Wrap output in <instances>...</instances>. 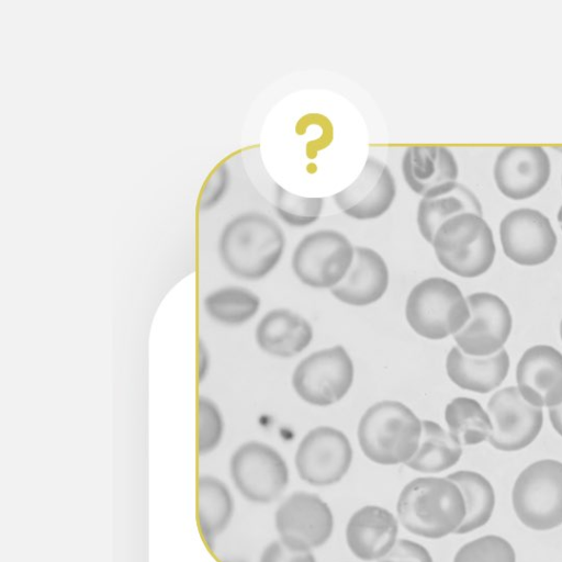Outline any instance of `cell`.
Listing matches in <instances>:
<instances>
[{
  "instance_id": "6da1fadb",
  "label": "cell",
  "mask_w": 562,
  "mask_h": 562,
  "mask_svg": "<svg viewBox=\"0 0 562 562\" xmlns=\"http://www.w3.org/2000/svg\"><path fill=\"white\" fill-rule=\"evenodd\" d=\"M285 241L283 229L272 217L246 211L224 223L217 237V254L231 274L258 281L278 266Z\"/></svg>"
},
{
  "instance_id": "7a4b0ae2",
  "label": "cell",
  "mask_w": 562,
  "mask_h": 562,
  "mask_svg": "<svg viewBox=\"0 0 562 562\" xmlns=\"http://www.w3.org/2000/svg\"><path fill=\"white\" fill-rule=\"evenodd\" d=\"M395 509L401 527L430 540L456 533L465 517L463 495L448 476L411 480L400 491Z\"/></svg>"
},
{
  "instance_id": "3957f363",
  "label": "cell",
  "mask_w": 562,
  "mask_h": 562,
  "mask_svg": "<svg viewBox=\"0 0 562 562\" xmlns=\"http://www.w3.org/2000/svg\"><path fill=\"white\" fill-rule=\"evenodd\" d=\"M423 426L418 416L397 401H381L361 416L357 437L364 457L379 465L406 464L415 454Z\"/></svg>"
},
{
  "instance_id": "277c9868",
  "label": "cell",
  "mask_w": 562,
  "mask_h": 562,
  "mask_svg": "<svg viewBox=\"0 0 562 562\" xmlns=\"http://www.w3.org/2000/svg\"><path fill=\"white\" fill-rule=\"evenodd\" d=\"M439 263L462 278L484 274L496 255L494 235L483 215L458 214L443 222L430 244Z\"/></svg>"
},
{
  "instance_id": "5b68a950",
  "label": "cell",
  "mask_w": 562,
  "mask_h": 562,
  "mask_svg": "<svg viewBox=\"0 0 562 562\" xmlns=\"http://www.w3.org/2000/svg\"><path fill=\"white\" fill-rule=\"evenodd\" d=\"M405 317L420 337L441 340L459 333L471 317L460 288L452 281L431 277L417 283L405 304Z\"/></svg>"
},
{
  "instance_id": "8992f818",
  "label": "cell",
  "mask_w": 562,
  "mask_h": 562,
  "mask_svg": "<svg viewBox=\"0 0 562 562\" xmlns=\"http://www.w3.org/2000/svg\"><path fill=\"white\" fill-rule=\"evenodd\" d=\"M512 504L529 529L544 531L562 525V462L542 459L527 465L515 480Z\"/></svg>"
},
{
  "instance_id": "52a82bcc",
  "label": "cell",
  "mask_w": 562,
  "mask_h": 562,
  "mask_svg": "<svg viewBox=\"0 0 562 562\" xmlns=\"http://www.w3.org/2000/svg\"><path fill=\"white\" fill-rule=\"evenodd\" d=\"M228 472L238 494L252 504L276 502L290 483L285 459L276 448L258 440L243 442L234 450Z\"/></svg>"
},
{
  "instance_id": "ba28073f",
  "label": "cell",
  "mask_w": 562,
  "mask_h": 562,
  "mask_svg": "<svg viewBox=\"0 0 562 562\" xmlns=\"http://www.w3.org/2000/svg\"><path fill=\"white\" fill-rule=\"evenodd\" d=\"M355 246L336 229H318L305 235L294 248L291 266L295 277L313 289L331 290L347 274Z\"/></svg>"
},
{
  "instance_id": "9c48e42d",
  "label": "cell",
  "mask_w": 562,
  "mask_h": 562,
  "mask_svg": "<svg viewBox=\"0 0 562 562\" xmlns=\"http://www.w3.org/2000/svg\"><path fill=\"white\" fill-rule=\"evenodd\" d=\"M355 378L353 362L341 345L315 351L302 359L292 374L297 396L313 406L326 407L341 401Z\"/></svg>"
},
{
  "instance_id": "30bf717a",
  "label": "cell",
  "mask_w": 562,
  "mask_h": 562,
  "mask_svg": "<svg viewBox=\"0 0 562 562\" xmlns=\"http://www.w3.org/2000/svg\"><path fill=\"white\" fill-rule=\"evenodd\" d=\"M352 460L353 449L345 432L330 426H318L299 442L294 467L304 483L327 487L347 475Z\"/></svg>"
},
{
  "instance_id": "8fae6325",
  "label": "cell",
  "mask_w": 562,
  "mask_h": 562,
  "mask_svg": "<svg viewBox=\"0 0 562 562\" xmlns=\"http://www.w3.org/2000/svg\"><path fill=\"white\" fill-rule=\"evenodd\" d=\"M273 522L280 540L312 551L326 544L335 528L329 504L308 491H295L283 498L274 512Z\"/></svg>"
},
{
  "instance_id": "7c38bea8",
  "label": "cell",
  "mask_w": 562,
  "mask_h": 562,
  "mask_svg": "<svg viewBox=\"0 0 562 562\" xmlns=\"http://www.w3.org/2000/svg\"><path fill=\"white\" fill-rule=\"evenodd\" d=\"M503 252L513 262L535 267L547 262L558 245L550 218L532 207L509 211L499 223Z\"/></svg>"
},
{
  "instance_id": "4fadbf2b",
  "label": "cell",
  "mask_w": 562,
  "mask_h": 562,
  "mask_svg": "<svg viewBox=\"0 0 562 562\" xmlns=\"http://www.w3.org/2000/svg\"><path fill=\"white\" fill-rule=\"evenodd\" d=\"M492 422L488 443L501 451L513 452L527 448L541 431L542 408L527 403L517 386L496 391L487 402Z\"/></svg>"
},
{
  "instance_id": "5bb4252c",
  "label": "cell",
  "mask_w": 562,
  "mask_h": 562,
  "mask_svg": "<svg viewBox=\"0 0 562 562\" xmlns=\"http://www.w3.org/2000/svg\"><path fill=\"white\" fill-rule=\"evenodd\" d=\"M471 317L453 336L457 347L469 356L486 357L503 349L510 336L513 317L498 295L475 292L467 297Z\"/></svg>"
},
{
  "instance_id": "9a60e30c",
  "label": "cell",
  "mask_w": 562,
  "mask_h": 562,
  "mask_svg": "<svg viewBox=\"0 0 562 562\" xmlns=\"http://www.w3.org/2000/svg\"><path fill=\"white\" fill-rule=\"evenodd\" d=\"M551 161L547 150L538 145H513L497 154L493 179L507 199L520 201L535 196L548 183Z\"/></svg>"
},
{
  "instance_id": "2e32d148",
  "label": "cell",
  "mask_w": 562,
  "mask_h": 562,
  "mask_svg": "<svg viewBox=\"0 0 562 562\" xmlns=\"http://www.w3.org/2000/svg\"><path fill=\"white\" fill-rule=\"evenodd\" d=\"M396 182L391 169L380 159L369 156L357 179L333 200L348 217L358 221L376 220L392 206Z\"/></svg>"
},
{
  "instance_id": "e0dca14e",
  "label": "cell",
  "mask_w": 562,
  "mask_h": 562,
  "mask_svg": "<svg viewBox=\"0 0 562 562\" xmlns=\"http://www.w3.org/2000/svg\"><path fill=\"white\" fill-rule=\"evenodd\" d=\"M517 389L532 406L554 407L562 403V353L549 345L531 346L516 366Z\"/></svg>"
},
{
  "instance_id": "ac0fdd59",
  "label": "cell",
  "mask_w": 562,
  "mask_h": 562,
  "mask_svg": "<svg viewBox=\"0 0 562 562\" xmlns=\"http://www.w3.org/2000/svg\"><path fill=\"white\" fill-rule=\"evenodd\" d=\"M400 521L389 508L367 504L357 508L345 526V542L358 560L376 562L398 540Z\"/></svg>"
},
{
  "instance_id": "d6986e66",
  "label": "cell",
  "mask_w": 562,
  "mask_h": 562,
  "mask_svg": "<svg viewBox=\"0 0 562 562\" xmlns=\"http://www.w3.org/2000/svg\"><path fill=\"white\" fill-rule=\"evenodd\" d=\"M406 186L422 198L443 192L458 182L459 166L453 153L445 146L407 147L401 161Z\"/></svg>"
},
{
  "instance_id": "ffe728a7",
  "label": "cell",
  "mask_w": 562,
  "mask_h": 562,
  "mask_svg": "<svg viewBox=\"0 0 562 562\" xmlns=\"http://www.w3.org/2000/svg\"><path fill=\"white\" fill-rule=\"evenodd\" d=\"M389 281V268L383 257L370 247L356 246L350 269L330 293L344 304L367 306L385 294Z\"/></svg>"
},
{
  "instance_id": "44dd1931",
  "label": "cell",
  "mask_w": 562,
  "mask_h": 562,
  "mask_svg": "<svg viewBox=\"0 0 562 562\" xmlns=\"http://www.w3.org/2000/svg\"><path fill=\"white\" fill-rule=\"evenodd\" d=\"M313 335L312 325L288 308L269 311L255 330L258 347L277 358H292L301 353L312 342Z\"/></svg>"
},
{
  "instance_id": "7402d4cb",
  "label": "cell",
  "mask_w": 562,
  "mask_h": 562,
  "mask_svg": "<svg viewBox=\"0 0 562 562\" xmlns=\"http://www.w3.org/2000/svg\"><path fill=\"white\" fill-rule=\"evenodd\" d=\"M506 349L486 357L469 356L454 346L446 358V372L450 381L462 390L486 394L497 389L509 371Z\"/></svg>"
},
{
  "instance_id": "603a6c76",
  "label": "cell",
  "mask_w": 562,
  "mask_h": 562,
  "mask_svg": "<svg viewBox=\"0 0 562 562\" xmlns=\"http://www.w3.org/2000/svg\"><path fill=\"white\" fill-rule=\"evenodd\" d=\"M236 509L229 486L212 474H201L196 480V521L201 538L210 551L229 527Z\"/></svg>"
},
{
  "instance_id": "cb8c5ba5",
  "label": "cell",
  "mask_w": 562,
  "mask_h": 562,
  "mask_svg": "<svg viewBox=\"0 0 562 562\" xmlns=\"http://www.w3.org/2000/svg\"><path fill=\"white\" fill-rule=\"evenodd\" d=\"M465 212L483 215V207L472 190L457 182L443 192L420 199L416 213L418 231L431 244L435 233L443 222Z\"/></svg>"
},
{
  "instance_id": "d4e9b609",
  "label": "cell",
  "mask_w": 562,
  "mask_h": 562,
  "mask_svg": "<svg viewBox=\"0 0 562 562\" xmlns=\"http://www.w3.org/2000/svg\"><path fill=\"white\" fill-rule=\"evenodd\" d=\"M422 426L418 448L405 465L415 472L430 475L454 467L462 457V445L434 420H422Z\"/></svg>"
},
{
  "instance_id": "484cf974",
  "label": "cell",
  "mask_w": 562,
  "mask_h": 562,
  "mask_svg": "<svg viewBox=\"0 0 562 562\" xmlns=\"http://www.w3.org/2000/svg\"><path fill=\"white\" fill-rule=\"evenodd\" d=\"M447 476L459 486L465 503V517L456 533H469L486 525L496 502L492 483L483 474L471 470H459Z\"/></svg>"
},
{
  "instance_id": "4316f807",
  "label": "cell",
  "mask_w": 562,
  "mask_h": 562,
  "mask_svg": "<svg viewBox=\"0 0 562 562\" xmlns=\"http://www.w3.org/2000/svg\"><path fill=\"white\" fill-rule=\"evenodd\" d=\"M202 305L205 314L215 323L236 327L256 316L260 297L247 288L226 285L207 293Z\"/></svg>"
},
{
  "instance_id": "83f0119b",
  "label": "cell",
  "mask_w": 562,
  "mask_h": 562,
  "mask_svg": "<svg viewBox=\"0 0 562 562\" xmlns=\"http://www.w3.org/2000/svg\"><path fill=\"white\" fill-rule=\"evenodd\" d=\"M445 420L449 432L462 446H475L487 440L492 422L487 411L474 398L458 396L445 408Z\"/></svg>"
},
{
  "instance_id": "f1b7e54d",
  "label": "cell",
  "mask_w": 562,
  "mask_h": 562,
  "mask_svg": "<svg viewBox=\"0 0 562 562\" xmlns=\"http://www.w3.org/2000/svg\"><path fill=\"white\" fill-rule=\"evenodd\" d=\"M324 198H306L291 193L280 184H274L273 209L278 217L289 226L306 227L321 216Z\"/></svg>"
},
{
  "instance_id": "f546056e",
  "label": "cell",
  "mask_w": 562,
  "mask_h": 562,
  "mask_svg": "<svg viewBox=\"0 0 562 562\" xmlns=\"http://www.w3.org/2000/svg\"><path fill=\"white\" fill-rule=\"evenodd\" d=\"M196 407V450L199 456L204 457L221 445L225 423L218 405L212 398L201 395Z\"/></svg>"
},
{
  "instance_id": "4dcf8cb0",
  "label": "cell",
  "mask_w": 562,
  "mask_h": 562,
  "mask_svg": "<svg viewBox=\"0 0 562 562\" xmlns=\"http://www.w3.org/2000/svg\"><path fill=\"white\" fill-rule=\"evenodd\" d=\"M452 562H516V552L505 538L485 535L462 544Z\"/></svg>"
},
{
  "instance_id": "1f68e13d",
  "label": "cell",
  "mask_w": 562,
  "mask_h": 562,
  "mask_svg": "<svg viewBox=\"0 0 562 562\" xmlns=\"http://www.w3.org/2000/svg\"><path fill=\"white\" fill-rule=\"evenodd\" d=\"M258 562H317L312 550L291 547L279 538L262 549Z\"/></svg>"
},
{
  "instance_id": "d6a6232c",
  "label": "cell",
  "mask_w": 562,
  "mask_h": 562,
  "mask_svg": "<svg viewBox=\"0 0 562 562\" xmlns=\"http://www.w3.org/2000/svg\"><path fill=\"white\" fill-rule=\"evenodd\" d=\"M376 562H434V558L423 543L398 538L390 552Z\"/></svg>"
},
{
  "instance_id": "836d02e7",
  "label": "cell",
  "mask_w": 562,
  "mask_h": 562,
  "mask_svg": "<svg viewBox=\"0 0 562 562\" xmlns=\"http://www.w3.org/2000/svg\"><path fill=\"white\" fill-rule=\"evenodd\" d=\"M198 366V381L199 383L203 382L205 378L209 374L210 368H211V355L206 347V345L203 342V340H200L198 344V359H196Z\"/></svg>"
},
{
  "instance_id": "e575fe53",
  "label": "cell",
  "mask_w": 562,
  "mask_h": 562,
  "mask_svg": "<svg viewBox=\"0 0 562 562\" xmlns=\"http://www.w3.org/2000/svg\"><path fill=\"white\" fill-rule=\"evenodd\" d=\"M549 419L553 429L562 437V403L549 408Z\"/></svg>"
},
{
  "instance_id": "d590c367",
  "label": "cell",
  "mask_w": 562,
  "mask_h": 562,
  "mask_svg": "<svg viewBox=\"0 0 562 562\" xmlns=\"http://www.w3.org/2000/svg\"><path fill=\"white\" fill-rule=\"evenodd\" d=\"M557 220L560 225V228L562 231V204L560 205L558 213H557Z\"/></svg>"
},
{
  "instance_id": "8d00e7d4",
  "label": "cell",
  "mask_w": 562,
  "mask_h": 562,
  "mask_svg": "<svg viewBox=\"0 0 562 562\" xmlns=\"http://www.w3.org/2000/svg\"><path fill=\"white\" fill-rule=\"evenodd\" d=\"M560 337H561V340H562V319L560 322Z\"/></svg>"
},
{
  "instance_id": "74e56055",
  "label": "cell",
  "mask_w": 562,
  "mask_h": 562,
  "mask_svg": "<svg viewBox=\"0 0 562 562\" xmlns=\"http://www.w3.org/2000/svg\"><path fill=\"white\" fill-rule=\"evenodd\" d=\"M561 187H562V175H561Z\"/></svg>"
}]
</instances>
